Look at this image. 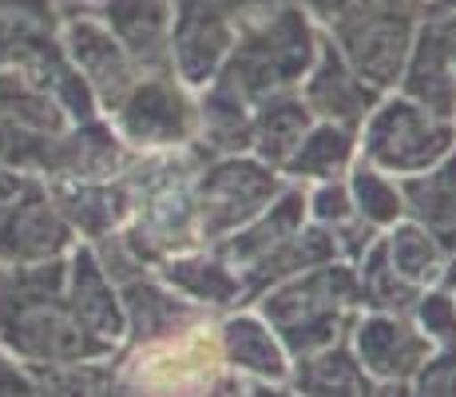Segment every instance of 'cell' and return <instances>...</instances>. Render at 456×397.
Segmentation results:
<instances>
[{
    "mask_svg": "<svg viewBox=\"0 0 456 397\" xmlns=\"http://www.w3.org/2000/svg\"><path fill=\"white\" fill-rule=\"evenodd\" d=\"M119 294H124V318H127L124 346H151V342L175 338V334L215 318L203 306L187 302L179 290H171L155 270L119 282Z\"/></svg>",
    "mask_w": 456,
    "mask_h": 397,
    "instance_id": "cell-17",
    "label": "cell"
},
{
    "mask_svg": "<svg viewBox=\"0 0 456 397\" xmlns=\"http://www.w3.org/2000/svg\"><path fill=\"white\" fill-rule=\"evenodd\" d=\"M60 44H64V56L72 60V68L87 84V92L100 103V116H108V112L124 100L127 87L135 84V76L143 72V68L131 60V52L116 40V32L95 12H64Z\"/></svg>",
    "mask_w": 456,
    "mask_h": 397,
    "instance_id": "cell-10",
    "label": "cell"
},
{
    "mask_svg": "<svg viewBox=\"0 0 456 397\" xmlns=\"http://www.w3.org/2000/svg\"><path fill=\"white\" fill-rule=\"evenodd\" d=\"M456 147V120L420 108L401 92H385L357 128V155L393 179L436 167Z\"/></svg>",
    "mask_w": 456,
    "mask_h": 397,
    "instance_id": "cell-6",
    "label": "cell"
},
{
    "mask_svg": "<svg viewBox=\"0 0 456 397\" xmlns=\"http://www.w3.org/2000/svg\"><path fill=\"white\" fill-rule=\"evenodd\" d=\"M397 92L417 100L420 108L436 112V116L456 120V64H452L449 40H444L436 16L420 21L417 40L405 60V72L397 79Z\"/></svg>",
    "mask_w": 456,
    "mask_h": 397,
    "instance_id": "cell-20",
    "label": "cell"
},
{
    "mask_svg": "<svg viewBox=\"0 0 456 397\" xmlns=\"http://www.w3.org/2000/svg\"><path fill=\"white\" fill-rule=\"evenodd\" d=\"M305 223H310V219H305V191L286 187L282 195L270 203V207H262L247 227H239V231L226 235V238H218L210 251L223 254L239 275H247V270H254L262 259H270L282 243H290Z\"/></svg>",
    "mask_w": 456,
    "mask_h": 397,
    "instance_id": "cell-19",
    "label": "cell"
},
{
    "mask_svg": "<svg viewBox=\"0 0 456 397\" xmlns=\"http://www.w3.org/2000/svg\"><path fill=\"white\" fill-rule=\"evenodd\" d=\"M322 44L310 4L270 0L234 37L210 84L199 87V147L207 155H239L250 147V112L270 95L302 87Z\"/></svg>",
    "mask_w": 456,
    "mask_h": 397,
    "instance_id": "cell-1",
    "label": "cell"
},
{
    "mask_svg": "<svg viewBox=\"0 0 456 397\" xmlns=\"http://www.w3.org/2000/svg\"><path fill=\"white\" fill-rule=\"evenodd\" d=\"M346 187H349V203H354V215L362 219L370 231H389L393 223L405 219V199H401V179L385 175L381 167L365 163L357 155V163L349 167L346 175Z\"/></svg>",
    "mask_w": 456,
    "mask_h": 397,
    "instance_id": "cell-29",
    "label": "cell"
},
{
    "mask_svg": "<svg viewBox=\"0 0 456 397\" xmlns=\"http://www.w3.org/2000/svg\"><path fill=\"white\" fill-rule=\"evenodd\" d=\"M68 259V254H64ZM64 259L0 262V350L24 366H95L111 354L84 334L64 302Z\"/></svg>",
    "mask_w": 456,
    "mask_h": 397,
    "instance_id": "cell-2",
    "label": "cell"
},
{
    "mask_svg": "<svg viewBox=\"0 0 456 397\" xmlns=\"http://www.w3.org/2000/svg\"><path fill=\"white\" fill-rule=\"evenodd\" d=\"M322 21L333 48L365 84L377 92H397L425 8L413 0H338Z\"/></svg>",
    "mask_w": 456,
    "mask_h": 397,
    "instance_id": "cell-4",
    "label": "cell"
},
{
    "mask_svg": "<svg viewBox=\"0 0 456 397\" xmlns=\"http://www.w3.org/2000/svg\"><path fill=\"white\" fill-rule=\"evenodd\" d=\"M310 123H314V116L297 92L270 95V100H262L258 108L250 112V147L247 152L282 171V163L290 159L294 147L302 144Z\"/></svg>",
    "mask_w": 456,
    "mask_h": 397,
    "instance_id": "cell-26",
    "label": "cell"
},
{
    "mask_svg": "<svg viewBox=\"0 0 456 397\" xmlns=\"http://www.w3.org/2000/svg\"><path fill=\"white\" fill-rule=\"evenodd\" d=\"M290 183L282 171L250 152L207 155L195 175V235L199 246H215L218 238L247 227L262 207H270Z\"/></svg>",
    "mask_w": 456,
    "mask_h": 397,
    "instance_id": "cell-8",
    "label": "cell"
},
{
    "mask_svg": "<svg viewBox=\"0 0 456 397\" xmlns=\"http://www.w3.org/2000/svg\"><path fill=\"white\" fill-rule=\"evenodd\" d=\"M64 211L68 227L76 231L80 243H103V238L119 235L131 223L135 211V191H131L127 175H111V179H56L44 183Z\"/></svg>",
    "mask_w": 456,
    "mask_h": 397,
    "instance_id": "cell-15",
    "label": "cell"
},
{
    "mask_svg": "<svg viewBox=\"0 0 456 397\" xmlns=\"http://www.w3.org/2000/svg\"><path fill=\"white\" fill-rule=\"evenodd\" d=\"M155 275L171 290H179L187 302L203 306L207 314H226V310L247 306V298H242V275L223 254L210 251V246H191V251L167 254L159 267H155Z\"/></svg>",
    "mask_w": 456,
    "mask_h": 397,
    "instance_id": "cell-18",
    "label": "cell"
},
{
    "mask_svg": "<svg viewBox=\"0 0 456 397\" xmlns=\"http://www.w3.org/2000/svg\"><path fill=\"white\" fill-rule=\"evenodd\" d=\"M64 302L72 318L84 326L92 342H100L111 358L127 342V318H124V294L119 282L108 275L92 243H76L64 259Z\"/></svg>",
    "mask_w": 456,
    "mask_h": 397,
    "instance_id": "cell-11",
    "label": "cell"
},
{
    "mask_svg": "<svg viewBox=\"0 0 456 397\" xmlns=\"http://www.w3.org/2000/svg\"><path fill=\"white\" fill-rule=\"evenodd\" d=\"M60 0H0V68H28L60 48Z\"/></svg>",
    "mask_w": 456,
    "mask_h": 397,
    "instance_id": "cell-22",
    "label": "cell"
},
{
    "mask_svg": "<svg viewBox=\"0 0 456 397\" xmlns=\"http://www.w3.org/2000/svg\"><path fill=\"white\" fill-rule=\"evenodd\" d=\"M436 24H441L444 40H449V52H452V64H456V12H436Z\"/></svg>",
    "mask_w": 456,
    "mask_h": 397,
    "instance_id": "cell-36",
    "label": "cell"
},
{
    "mask_svg": "<svg viewBox=\"0 0 456 397\" xmlns=\"http://www.w3.org/2000/svg\"><path fill=\"white\" fill-rule=\"evenodd\" d=\"M385 262L393 267V275L405 278L413 290L441 286L444 278V262H449V246L441 238H433L425 227H417L413 219H401L389 231L377 235Z\"/></svg>",
    "mask_w": 456,
    "mask_h": 397,
    "instance_id": "cell-27",
    "label": "cell"
},
{
    "mask_svg": "<svg viewBox=\"0 0 456 397\" xmlns=\"http://www.w3.org/2000/svg\"><path fill=\"white\" fill-rule=\"evenodd\" d=\"M270 0H171V68L191 87L210 84L234 37Z\"/></svg>",
    "mask_w": 456,
    "mask_h": 397,
    "instance_id": "cell-9",
    "label": "cell"
},
{
    "mask_svg": "<svg viewBox=\"0 0 456 397\" xmlns=\"http://www.w3.org/2000/svg\"><path fill=\"white\" fill-rule=\"evenodd\" d=\"M37 179V175H28V171H16V167H8V163H0V215H4L8 207H12L16 199L24 195V187Z\"/></svg>",
    "mask_w": 456,
    "mask_h": 397,
    "instance_id": "cell-35",
    "label": "cell"
},
{
    "mask_svg": "<svg viewBox=\"0 0 456 397\" xmlns=\"http://www.w3.org/2000/svg\"><path fill=\"white\" fill-rule=\"evenodd\" d=\"M76 243L80 238L68 227L64 211L56 207L52 191L40 179H32L24 195L0 215V262L4 267L64 259Z\"/></svg>",
    "mask_w": 456,
    "mask_h": 397,
    "instance_id": "cell-12",
    "label": "cell"
},
{
    "mask_svg": "<svg viewBox=\"0 0 456 397\" xmlns=\"http://www.w3.org/2000/svg\"><path fill=\"white\" fill-rule=\"evenodd\" d=\"M413 4H420V8H425V0H413Z\"/></svg>",
    "mask_w": 456,
    "mask_h": 397,
    "instance_id": "cell-41",
    "label": "cell"
},
{
    "mask_svg": "<svg viewBox=\"0 0 456 397\" xmlns=\"http://www.w3.org/2000/svg\"><path fill=\"white\" fill-rule=\"evenodd\" d=\"M449 290H452V298H456V286H449Z\"/></svg>",
    "mask_w": 456,
    "mask_h": 397,
    "instance_id": "cell-42",
    "label": "cell"
},
{
    "mask_svg": "<svg viewBox=\"0 0 456 397\" xmlns=\"http://www.w3.org/2000/svg\"><path fill=\"white\" fill-rule=\"evenodd\" d=\"M441 286H456V246L449 251V262H444V278H441Z\"/></svg>",
    "mask_w": 456,
    "mask_h": 397,
    "instance_id": "cell-39",
    "label": "cell"
},
{
    "mask_svg": "<svg viewBox=\"0 0 456 397\" xmlns=\"http://www.w3.org/2000/svg\"><path fill=\"white\" fill-rule=\"evenodd\" d=\"M346 342L370 382H409L420 361L433 354V342L417 330L413 318L385 310H362L349 326Z\"/></svg>",
    "mask_w": 456,
    "mask_h": 397,
    "instance_id": "cell-13",
    "label": "cell"
},
{
    "mask_svg": "<svg viewBox=\"0 0 456 397\" xmlns=\"http://www.w3.org/2000/svg\"><path fill=\"white\" fill-rule=\"evenodd\" d=\"M436 12H456V0H425V16Z\"/></svg>",
    "mask_w": 456,
    "mask_h": 397,
    "instance_id": "cell-38",
    "label": "cell"
},
{
    "mask_svg": "<svg viewBox=\"0 0 456 397\" xmlns=\"http://www.w3.org/2000/svg\"><path fill=\"white\" fill-rule=\"evenodd\" d=\"M100 4H103V0H60V8H64V12H95Z\"/></svg>",
    "mask_w": 456,
    "mask_h": 397,
    "instance_id": "cell-37",
    "label": "cell"
},
{
    "mask_svg": "<svg viewBox=\"0 0 456 397\" xmlns=\"http://www.w3.org/2000/svg\"><path fill=\"white\" fill-rule=\"evenodd\" d=\"M354 278H357V302L362 310H385V314H409L420 290H413L405 278L393 275V267L385 262L377 238L362 251V259H354Z\"/></svg>",
    "mask_w": 456,
    "mask_h": 397,
    "instance_id": "cell-30",
    "label": "cell"
},
{
    "mask_svg": "<svg viewBox=\"0 0 456 397\" xmlns=\"http://www.w3.org/2000/svg\"><path fill=\"white\" fill-rule=\"evenodd\" d=\"M250 306L282 338L290 361L318 354L333 342H346L354 318L362 314L354 262L333 259L322 262V267L302 270V275H290L274 282L270 290H262Z\"/></svg>",
    "mask_w": 456,
    "mask_h": 397,
    "instance_id": "cell-3",
    "label": "cell"
},
{
    "mask_svg": "<svg viewBox=\"0 0 456 397\" xmlns=\"http://www.w3.org/2000/svg\"><path fill=\"white\" fill-rule=\"evenodd\" d=\"M131 354H116L108 382L124 397H203L226 374L215 342V318L151 342V346H127Z\"/></svg>",
    "mask_w": 456,
    "mask_h": 397,
    "instance_id": "cell-5",
    "label": "cell"
},
{
    "mask_svg": "<svg viewBox=\"0 0 456 397\" xmlns=\"http://www.w3.org/2000/svg\"><path fill=\"white\" fill-rule=\"evenodd\" d=\"M401 199H405V219L425 227L444 246H456V147L436 167L420 175L401 179Z\"/></svg>",
    "mask_w": 456,
    "mask_h": 397,
    "instance_id": "cell-25",
    "label": "cell"
},
{
    "mask_svg": "<svg viewBox=\"0 0 456 397\" xmlns=\"http://www.w3.org/2000/svg\"><path fill=\"white\" fill-rule=\"evenodd\" d=\"M409 318L417 322V330L433 342V350H449L456 346V298L449 286H428L420 290V298L413 302Z\"/></svg>",
    "mask_w": 456,
    "mask_h": 397,
    "instance_id": "cell-31",
    "label": "cell"
},
{
    "mask_svg": "<svg viewBox=\"0 0 456 397\" xmlns=\"http://www.w3.org/2000/svg\"><path fill=\"white\" fill-rule=\"evenodd\" d=\"M95 16L139 68H171V0H103Z\"/></svg>",
    "mask_w": 456,
    "mask_h": 397,
    "instance_id": "cell-21",
    "label": "cell"
},
{
    "mask_svg": "<svg viewBox=\"0 0 456 397\" xmlns=\"http://www.w3.org/2000/svg\"><path fill=\"white\" fill-rule=\"evenodd\" d=\"M357 163V131L341 128V123L314 120L302 144L282 163V179L290 187H310V183L346 179L349 167Z\"/></svg>",
    "mask_w": 456,
    "mask_h": 397,
    "instance_id": "cell-23",
    "label": "cell"
},
{
    "mask_svg": "<svg viewBox=\"0 0 456 397\" xmlns=\"http://www.w3.org/2000/svg\"><path fill=\"white\" fill-rule=\"evenodd\" d=\"M103 120L135 155L179 152L199 144V92L175 68H143Z\"/></svg>",
    "mask_w": 456,
    "mask_h": 397,
    "instance_id": "cell-7",
    "label": "cell"
},
{
    "mask_svg": "<svg viewBox=\"0 0 456 397\" xmlns=\"http://www.w3.org/2000/svg\"><path fill=\"white\" fill-rule=\"evenodd\" d=\"M203 397H231V393H226V390H223V385H215V390H207Z\"/></svg>",
    "mask_w": 456,
    "mask_h": 397,
    "instance_id": "cell-40",
    "label": "cell"
},
{
    "mask_svg": "<svg viewBox=\"0 0 456 397\" xmlns=\"http://www.w3.org/2000/svg\"><path fill=\"white\" fill-rule=\"evenodd\" d=\"M405 385L409 397H456V346L433 350Z\"/></svg>",
    "mask_w": 456,
    "mask_h": 397,
    "instance_id": "cell-33",
    "label": "cell"
},
{
    "mask_svg": "<svg viewBox=\"0 0 456 397\" xmlns=\"http://www.w3.org/2000/svg\"><path fill=\"white\" fill-rule=\"evenodd\" d=\"M302 103L310 108L314 120H326V123H341V128H362L365 116L377 108L385 92H377L373 84H365L354 68L346 64L333 40L322 29V44H318V56H314L310 72H305L302 87H297Z\"/></svg>",
    "mask_w": 456,
    "mask_h": 397,
    "instance_id": "cell-14",
    "label": "cell"
},
{
    "mask_svg": "<svg viewBox=\"0 0 456 397\" xmlns=\"http://www.w3.org/2000/svg\"><path fill=\"white\" fill-rule=\"evenodd\" d=\"M218 358H223L226 374L258 377V382H286L290 377V354H286L282 338L266 326L254 306L218 314L215 322Z\"/></svg>",
    "mask_w": 456,
    "mask_h": 397,
    "instance_id": "cell-16",
    "label": "cell"
},
{
    "mask_svg": "<svg viewBox=\"0 0 456 397\" xmlns=\"http://www.w3.org/2000/svg\"><path fill=\"white\" fill-rule=\"evenodd\" d=\"M286 382L302 397H365V390H370V377L357 366L349 342H333L318 354L294 358Z\"/></svg>",
    "mask_w": 456,
    "mask_h": 397,
    "instance_id": "cell-28",
    "label": "cell"
},
{
    "mask_svg": "<svg viewBox=\"0 0 456 397\" xmlns=\"http://www.w3.org/2000/svg\"><path fill=\"white\" fill-rule=\"evenodd\" d=\"M108 366H24L0 350V397H100Z\"/></svg>",
    "mask_w": 456,
    "mask_h": 397,
    "instance_id": "cell-24",
    "label": "cell"
},
{
    "mask_svg": "<svg viewBox=\"0 0 456 397\" xmlns=\"http://www.w3.org/2000/svg\"><path fill=\"white\" fill-rule=\"evenodd\" d=\"M218 385L231 397H302L290 382H258V377H239V374H223Z\"/></svg>",
    "mask_w": 456,
    "mask_h": 397,
    "instance_id": "cell-34",
    "label": "cell"
},
{
    "mask_svg": "<svg viewBox=\"0 0 456 397\" xmlns=\"http://www.w3.org/2000/svg\"><path fill=\"white\" fill-rule=\"evenodd\" d=\"M305 191V219L314 227H326V231H338V227L354 223V203H349V187L346 179H326V183H310Z\"/></svg>",
    "mask_w": 456,
    "mask_h": 397,
    "instance_id": "cell-32",
    "label": "cell"
}]
</instances>
